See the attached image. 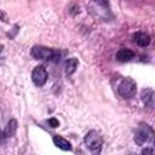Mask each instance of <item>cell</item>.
<instances>
[{
	"label": "cell",
	"mask_w": 155,
	"mask_h": 155,
	"mask_svg": "<svg viewBox=\"0 0 155 155\" xmlns=\"http://www.w3.org/2000/svg\"><path fill=\"white\" fill-rule=\"evenodd\" d=\"M31 56L35 59H41V61H58L59 59V52L58 51L50 48V47L39 46V45L33 46Z\"/></svg>",
	"instance_id": "obj_1"
},
{
	"label": "cell",
	"mask_w": 155,
	"mask_h": 155,
	"mask_svg": "<svg viewBox=\"0 0 155 155\" xmlns=\"http://www.w3.org/2000/svg\"><path fill=\"white\" fill-rule=\"evenodd\" d=\"M154 139V131L148 124H139L138 128L134 133V142L138 145H144L148 143H153Z\"/></svg>",
	"instance_id": "obj_2"
},
{
	"label": "cell",
	"mask_w": 155,
	"mask_h": 155,
	"mask_svg": "<svg viewBox=\"0 0 155 155\" xmlns=\"http://www.w3.org/2000/svg\"><path fill=\"white\" fill-rule=\"evenodd\" d=\"M84 143L90 151H92L93 154H99L102 150L103 139H102V136L97 131L91 130L86 133V136L84 138Z\"/></svg>",
	"instance_id": "obj_3"
},
{
	"label": "cell",
	"mask_w": 155,
	"mask_h": 155,
	"mask_svg": "<svg viewBox=\"0 0 155 155\" xmlns=\"http://www.w3.org/2000/svg\"><path fill=\"white\" fill-rule=\"evenodd\" d=\"M137 91V85L136 82L130 79V78H125L121 80V82L117 86V92L119 94L124 98V99H130L136 94Z\"/></svg>",
	"instance_id": "obj_4"
},
{
	"label": "cell",
	"mask_w": 155,
	"mask_h": 155,
	"mask_svg": "<svg viewBox=\"0 0 155 155\" xmlns=\"http://www.w3.org/2000/svg\"><path fill=\"white\" fill-rule=\"evenodd\" d=\"M47 71L45 69L44 65H36L34 69H33V73H31V80L33 82L38 86V87H41L46 84L47 81Z\"/></svg>",
	"instance_id": "obj_5"
},
{
	"label": "cell",
	"mask_w": 155,
	"mask_h": 155,
	"mask_svg": "<svg viewBox=\"0 0 155 155\" xmlns=\"http://www.w3.org/2000/svg\"><path fill=\"white\" fill-rule=\"evenodd\" d=\"M140 99L143 102V104L151 109L154 107V91L151 88H145L142 91V94H140Z\"/></svg>",
	"instance_id": "obj_6"
},
{
	"label": "cell",
	"mask_w": 155,
	"mask_h": 155,
	"mask_svg": "<svg viewBox=\"0 0 155 155\" xmlns=\"http://www.w3.org/2000/svg\"><path fill=\"white\" fill-rule=\"evenodd\" d=\"M133 41L136 45H138L139 47H147L150 44V36L147 33L143 31H138L133 35Z\"/></svg>",
	"instance_id": "obj_7"
},
{
	"label": "cell",
	"mask_w": 155,
	"mask_h": 155,
	"mask_svg": "<svg viewBox=\"0 0 155 155\" xmlns=\"http://www.w3.org/2000/svg\"><path fill=\"white\" fill-rule=\"evenodd\" d=\"M134 57V53H133V51L132 50H130V48H120L119 51H117V53H116V59L119 61V62H128V61H131L132 58Z\"/></svg>",
	"instance_id": "obj_8"
},
{
	"label": "cell",
	"mask_w": 155,
	"mask_h": 155,
	"mask_svg": "<svg viewBox=\"0 0 155 155\" xmlns=\"http://www.w3.org/2000/svg\"><path fill=\"white\" fill-rule=\"evenodd\" d=\"M53 143H54V145L56 147H58L59 149H62V150H71L73 148H71V144L67 140V139H64L63 137H61V136H53Z\"/></svg>",
	"instance_id": "obj_9"
},
{
	"label": "cell",
	"mask_w": 155,
	"mask_h": 155,
	"mask_svg": "<svg viewBox=\"0 0 155 155\" xmlns=\"http://www.w3.org/2000/svg\"><path fill=\"white\" fill-rule=\"evenodd\" d=\"M17 126H18V124H17V120H15V119H11L8 122H7V126H6V128L4 130V132H5V136L8 138V137H12L15 133H16V131H17Z\"/></svg>",
	"instance_id": "obj_10"
},
{
	"label": "cell",
	"mask_w": 155,
	"mask_h": 155,
	"mask_svg": "<svg viewBox=\"0 0 155 155\" xmlns=\"http://www.w3.org/2000/svg\"><path fill=\"white\" fill-rule=\"evenodd\" d=\"M78 65H79V61L76 58L68 59L67 63H65V73H67V75H71L76 70Z\"/></svg>",
	"instance_id": "obj_11"
},
{
	"label": "cell",
	"mask_w": 155,
	"mask_h": 155,
	"mask_svg": "<svg viewBox=\"0 0 155 155\" xmlns=\"http://www.w3.org/2000/svg\"><path fill=\"white\" fill-rule=\"evenodd\" d=\"M47 124H48L51 127H53V128H56V127L59 126V121H58L56 117H51V119H48V120H47Z\"/></svg>",
	"instance_id": "obj_12"
},
{
	"label": "cell",
	"mask_w": 155,
	"mask_h": 155,
	"mask_svg": "<svg viewBox=\"0 0 155 155\" xmlns=\"http://www.w3.org/2000/svg\"><path fill=\"white\" fill-rule=\"evenodd\" d=\"M94 2L97 4V5H99V6H102V7H108V0H94Z\"/></svg>",
	"instance_id": "obj_13"
},
{
	"label": "cell",
	"mask_w": 155,
	"mask_h": 155,
	"mask_svg": "<svg viewBox=\"0 0 155 155\" xmlns=\"http://www.w3.org/2000/svg\"><path fill=\"white\" fill-rule=\"evenodd\" d=\"M6 136H5V132L2 131V130H0V144H2V143H5V140H6Z\"/></svg>",
	"instance_id": "obj_14"
},
{
	"label": "cell",
	"mask_w": 155,
	"mask_h": 155,
	"mask_svg": "<svg viewBox=\"0 0 155 155\" xmlns=\"http://www.w3.org/2000/svg\"><path fill=\"white\" fill-rule=\"evenodd\" d=\"M0 19H1L2 22H5V23H7V22H8L7 16H6V15H5V12H2L1 10H0Z\"/></svg>",
	"instance_id": "obj_15"
},
{
	"label": "cell",
	"mask_w": 155,
	"mask_h": 155,
	"mask_svg": "<svg viewBox=\"0 0 155 155\" xmlns=\"http://www.w3.org/2000/svg\"><path fill=\"white\" fill-rule=\"evenodd\" d=\"M142 154H154V149L153 148H145L142 150Z\"/></svg>",
	"instance_id": "obj_16"
},
{
	"label": "cell",
	"mask_w": 155,
	"mask_h": 155,
	"mask_svg": "<svg viewBox=\"0 0 155 155\" xmlns=\"http://www.w3.org/2000/svg\"><path fill=\"white\" fill-rule=\"evenodd\" d=\"M2 50H4V45H0V53L2 52Z\"/></svg>",
	"instance_id": "obj_17"
}]
</instances>
